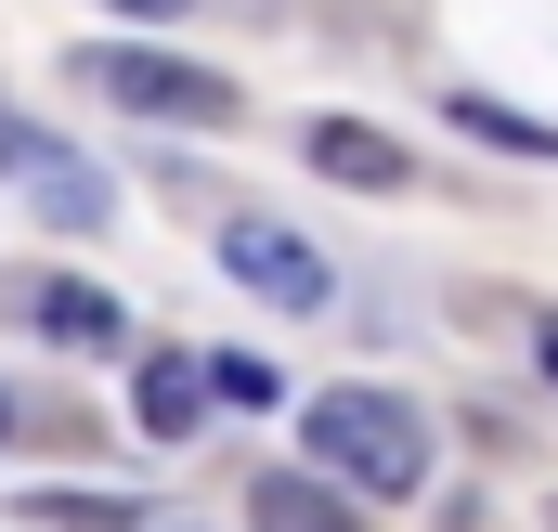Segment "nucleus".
Masks as SVG:
<instances>
[{
	"label": "nucleus",
	"mask_w": 558,
	"mask_h": 532,
	"mask_svg": "<svg viewBox=\"0 0 558 532\" xmlns=\"http://www.w3.org/2000/svg\"><path fill=\"white\" fill-rule=\"evenodd\" d=\"M299 428H312V468H325V481H351L364 507L428 481V428H416V402H390V390H325Z\"/></svg>",
	"instance_id": "obj_1"
},
{
	"label": "nucleus",
	"mask_w": 558,
	"mask_h": 532,
	"mask_svg": "<svg viewBox=\"0 0 558 532\" xmlns=\"http://www.w3.org/2000/svg\"><path fill=\"white\" fill-rule=\"evenodd\" d=\"M65 78H92L118 118H169V131H234V118H247L234 78H208V65H182V52H78Z\"/></svg>",
	"instance_id": "obj_2"
},
{
	"label": "nucleus",
	"mask_w": 558,
	"mask_h": 532,
	"mask_svg": "<svg viewBox=\"0 0 558 532\" xmlns=\"http://www.w3.org/2000/svg\"><path fill=\"white\" fill-rule=\"evenodd\" d=\"M0 182L39 208V221H65V234H105L118 221V195H105V169L78 156V143H52V131H26V118H0Z\"/></svg>",
	"instance_id": "obj_3"
},
{
	"label": "nucleus",
	"mask_w": 558,
	"mask_h": 532,
	"mask_svg": "<svg viewBox=\"0 0 558 532\" xmlns=\"http://www.w3.org/2000/svg\"><path fill=\"white\" fill-rule=\"evenodd\" d=\"M221 273H234L247 299H274V312H325V299H338V261H325L299 221H260V208L221 221Z\"/></svg>",
	"instance_id": "obj_4"
},
{
	"label": "nucleus",
	"mask_w": 558,
	"mask_h": 532,
	"mask_svg": "<svg viewBox=\"0 0 558 532\" xmlns=\"http://www.w3.org/2000/svg\"><path fill=\"white\" fill-rule=\"evenodd\" d=\"M247 532H364V494L325 468H260L247 481Z\"/></svg>",
	"instance_id": "obj_5"
},
{
	"label": "nucleus",
	"mask_w": 558,
	"mask_h": 532,
	"mask_svg": "<svg viewBox=\"0 0 558 532\" xmlns=\"http://www.w3.org/2000/svg\"><path fill=\"white\" fill-rule=\"evenodd\" d=\"M208 364H182V351H143V377H131V428L143 442H195L208 428Z\"/></svg>",
	"instance_id": "obj_6"
},
{
	"label": "nucleus",
	"mask_w": 558,
	"mask_h": 532,
	"mask_svg": "<svg viewBox=\"0 0 558 532\" xmlns=\"http://www.w3.org/2000/svg\"><path fill=\"white\" fill-rule=\"evenodd\" d=\"M312 169L351 182V195H403V182H416V156L390 131H364V118H312Z\"/></svg>",
	"instance_id": "obj_7"
},
{
	"label": "nucleus",
	"mask_w": 558,
	"mask_h": 532,
	"mask_svg": "<svg viewBox=\"0 0 558 532\" xmlns=\"http://www.w3.org/2000/svg\"><path fill=\"white\" fill-rule=\"evenodd\" d=\"M26 325L52 351H118V299L105 286H26Z\"/></svg>",
	"instance_id": "obj_8"
},
{
	"label": "nucleus",
	"mask_w": 558,
	"mask_h": 532,
	"mask_svg": "<svg viewBox=\"0 0 558 532\" xmlns=\"http://www.w3.org/2000/svg\"><path fill=\"white\" fill-rule=\"evenodd\" d=\"M208 390L234 402V415H274V402H286V377L260 364V351H221V364H208Z\"/></svg>",
	"instance_id": "obj_9"
},
{
	"label": "nucleus",
	"mask_w": 558,
	"mask_h": 532,
	"mask_svg": "<svg viewBox=\"0 0 558 532\" xmlns=\"http://www.w3.org/2000/svg\"><path fill=\"white\" fill-rule=\"evenodd\" d=\"M454 131H481V143H520V156H558V131L507 118V105H481V92H454Z\"/></svg>",
	"instance_id": "obj_10"
},
{
	"label": "nucleus",
	"mask_w": 558,
	"mask_h": 532,
	"mask_svg": "<svg viewBox=\"0 0 558 532\" xmlns=\"http://www.w3.org/2000/svg\"><path fill=\"white\" fill-rule=\"evenodd\" d=\"M26 520H78V532H118L131 507H118V494H26Z\"/></svg>",
	"instance_id": "obj_11"
},
{
	"label": "nucleus",
	"mask_w": 558,
	"mask_h": 532,
	"mask_svg": "<svg viewBox=\"0 0 558 532\" xmlns=\"http://www.w3.org/2000/svg\"><path fill=\"white\" fill-rule=\"evenodd\" d=\"M533 364H546V377H558V312H533Z\"/></svg>",
	"instance_id": "obj_12"
},
{
	"label": "nucleus",
	"mask_w": 558,
	"mask_h": 532,
	"mask_svg": "<svg viewBox=\"0 0 558 532\" xmlns=\"http://www.w3.org/2000/svg\"><path fill=\"white\" fill-rule=\"evenodd\" d=\"M105 13H143V26H169V13H182V0H105Z\"/></svg>",
	"instance_id": "obj_13"
},
{
	"label": "nucleus",
	"mask_w": 558,
	"mask_h": 532,
	"mask_svg": "<svg viewBox=\"0 0 558 532\" xmlns=\"http://www.w3.org/2000/svg\"><path fill=\"white\" fill-rule=\"evenodd\" d=\"M0 442H13V402H0Z\"/></svg>",
	"instance_id": "obj_14"
}]
</instances>
